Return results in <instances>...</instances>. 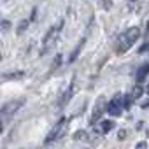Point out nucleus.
Listing matches in <instances>:
<instances>
[{
	"label": "nucleus",
	"mask_w": 149,
	"mask_h": 149,
	"mask_svg": "<svg viewBox=\"0 0 149 149\" xmlns=\"http://www.w3.org/2000/svg\"><path fill=\"white\" fill-rule=\"evenodd\" d=\"M140 37V28L139 26H132L128 28L125 33H121V37L118 39V53H125L128 51L133 42H137V39Z\"/></svg>",
	"instance_id": "obj_1"
},
{
	"label": "nucleus",
	"mask_w": 149,
	"mask_h": 149,
	"mask_svg": "<svg viewBox=\"0 0 149 149\" xmlns=\"http://www.w3.org/2000/svg\"><path fill=\"white\" fill-rule=\"evenodd\" d=\"M61 26H63V21H58V25H53V26L47 30V33H46L44 39H42V47H40V53H42V54L47 53V51L56 44V40H58V37H60V32H61Z\"/></svg>",
	"instance_id": "obj_2"
},
{
	"label": "nucleus",
	"mask_w": 149,
	"mask_h": 149,
	"mask_svg": "<svg viewBox=\"0 0 149 149\" xmlns=\"http://www.w3.org/2000/svg\"><path fill=\"white\" fill-rule=\"evenodd\" d=\"M23 105H25V98H16V100H11V102L4 104V105H2V111H0V114H2V119L7 121V119H9L11 116H14Z\"/></svg>",
	"instance_id": "obj_3"
},
{
	"label": "nucleus",
	"mask_w": 149,
	"mask_h": 149,
	"mask_svg": "<svg viewBox=\"0 0 149 149\" xmlns=\"http://www.w3.org/2000/svg\"><path fill=\"white\" fill-rule=\"evenodd\" d=\"M123 109H125L123 95H121V93H118V95H114V98L109 102V105H107V112H109L111 116L118 118V116H121V114H123Z\"/></svg>",
	"instance_id": "obj_4"
},
{
	"label": "nucleus",
	"mask_w": 149,
	"mask_h": 149,
	"mask_svg": "<svg viewBox=\"0 0 149 149\" xmlns=\"http://www.w3.org/2000/svg\"><path fill=\"white\" fill-rule=\"evenodd\" d=\"M65 125H67V118H61V119H60V121L54 125V128H53V130L47 133V137H46V144H51L53 140L60 139V137L65 133V128H67Z\"/></svg>",
	"instance_id": "obj_5"
},
{
	"label": "nucleus",
	"mask_w": 149,
	"mask_h": 149,
	"mask_svg": "<svg viewBox=\"0 0 149 149\" xmlns=\"http://www.w3.org/2000/svg\"><path fill=\"white\" fill-rule=\"evenodd\" d=\"M104 109H105V100H104V97H100L98 102L95 104V109H93V114H91V123H95L104 114Z\"/></svg>",
	"instance_id": "obj_6"
},
{
	"label": "nucleus",
	"mask_w": 149,
	"mask_h": 149,
	"mask_svg": "<svg viewBox=\"0 0 149 149\" xmlns=\"http://www.w3.org/2000/svg\"><path fill=\"white\" fill-rule=\"evenodd\" d=\"M146 76H149V63H144V65L139 67V70H137V83L140 84L146 79Z\"/></svg>",
	"instance_id": "obj_7"
},
{
	"label": "nucleus",
	"mask_w": 149,
	"mask_h": 149,
	"mask_svg": "<svg viewBox=\"0 0 149 149\" xmlns=\"http://www.w3.org/2000/svg\"><path fill=\"white\" fill-rule=\"evenodd\" d=\"M114 126H116V125H114V121L105 119V121H102V123H100V132H102V133H109Z\"/></svg>",
	"instance_id": "obj_8"
},
{
	"label": "nucleus",
	"mask_w": 149,
	"mask_h": 149,
	"mask_svg": "<svg viewBox=\"0 0 149 149\" xmlns=\"http://www.w3.org/2000/svg\"><path fill=\"white\" fill-rule=\"evenodd\" d=\"M72 93H74V83H70V86H68V90L65 91V95L61 97V100H60V105H65L68 100H70V97H72Z\"/></svg>",
	"instance_id": "obj_9"
},
{
	"label": "nucleus",
	"mask_w": 149,
	"mask_h": 149,
	"mask_svg": "<svg viewBox=\"0 0 149 149\" xmlns=\"http://www.w3.org/2000/svg\"><path fill=\"white\" fill-rule=\"evenodd\" d=\"M83 46H84V39H83V40H79V44H77V47H76V49H74V51H72V54L68 56V61H74V60H76V58H77V54L81 53V47H83Z\"/></svg>",
	"instance_id": "obj_10"
},
{
	"label": "nucleus",
	"mask_w": 149,
	"mask_h": 149,
	"mask_svg": "<svg viewBox=\"0 0 149 149\" xmlns=\"http://www.w3.org/2000/svg\"><path fill=\"white\" fill-rule=\"evenodd\" d=\"M142 93H144V88H142L140 84H135V88H133V91H132V98L137 100V98H140Z\"/></svg>",
	"instance_id": "obj_11"
},
{
	"label": "nucleus",
	"mask_w": 149,
	"mask_h": 149,
	"mask_svg": "<svg viewBox=\"0 0 149 149\" xmlns=\"http://www.w3.org/2000/svg\"><path fill=\"white\" fill-rule=\"evenodd\" d=\"M72 139H74V140H86V139H88V133H86L84 130H77L76 133L72 135Z\"/></svg>",
	"instance_id": "obj_12"
},
{
	"label": "nucleus",
	"mask_w": 149,
	"mask_h": 149,
	"mask_svg": "<svg viewBox=\"0 0 149 149\" xmlns=\"http://www.w3.org/2000/svg\"><path fill=\"white\" fill-rule=\"evenodd\" d=\"M28 25H30V19H23V21H19V25H18V33H23V32L26 30Z\"/></svg>",
	"instance_id": "obj_13"
},
{
	"label": "nucleus",
	"mask_w": 149,
	"mask_h": 149,
	"mask_svg": "<svg viewBox=\"0 0 149 149\" xmlns=\"http://www.w3.org/2000/svg\"><path fill=\"white\" fill-rule=\"evenodd\" d=\"M14 77H23V72H14V74H4V79H14Z\"/></svg>",
	"instance_id": "obj_14"
},
{
	"label": "nucleus",
	"mask_w": 149,
	"mask_h": 149,
	"mask_svg": "<svg viewBox=\"0 0 149 149\" xmlns=\"http://www.w3.org/2000/svg\"><path fill=\"white\" fill-rule=\"evenodd\" d=\"M135 149H147V142H146V140H140V142L135 146Z\"/></svg>",
	"instance_id": "obj_15"
},
{
	"label": "nucleus",
	"mask_w": 149,
	"mask_h": 149,
	"mask_svg": "<svg viewBox=\"0 0 149 149\" xmlns=\"http://www.w3.org/2000/svg\"><path fill=\"white\" fill-rule=\"evenodd\" d=\"M9 26H11V23L7 19H2V30L6 32V30H9Z\"/></svg>",
	"instance_id": "obj_16"
},
{
	"label": "nucleus",
	"mask_w": 149,
	"mask_h": 149,
	"mask_svg": "<svg viewBox=\"0 0 149 149\" xmlns=\"http://www.w3.org/2000/svg\"><path fill=\"white\" fill-rule=\"evenodd\" d=\"M146 51H149V40L144 46H140V49H139V53H146Z\"/></svg>",
	"instance_id": "obj_17"
},
{
	"label": "nucleus",
	"mask_w": 149,
	"mask_h": 149,
	"mask_svg": "<svg viewBox=\"0 0 149 149\" xmlns=\"http://www.w3.org/2000/svg\"><path fill=\"white\" fill-rule=\"evenodd\" d=\"M118 137H119V140H123V139L126 137V130H119V133H118Z\"/></svg>",
	"instance_id": "obj_18"
},
{
	"label": "nucleus",
	"mask_w": 149,
	"mask_h": 149,
	"mask_svg": "<svg viewBox=\"0 0 149 149\" xmlns=\"http://www.w3.org/2000/svg\"><path fill=\"white\" fill-rule=\"evenodd\" d=\"M146 32L149 33V21H147V25H146Z\"/></svg>",
	"instance_id": "obj_19"
},
{
	"label": "nucleus",
	"mask_w": 149,
	"mask_h": 149,
	"mask_svg": "<svg viewBox=\"0 0 149 149\" xmlns=\"http://www.w3.org/2000/svg\"><path fill=\"white\" fill-rule=\"evenodd\" d=\"M147 91H149V86H147Z\"/></svg>",
	"instance_id": "obj_20"
}]
</instances>
